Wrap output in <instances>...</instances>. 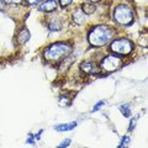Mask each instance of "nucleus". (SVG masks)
I'll return each instance as SVG.
<instances>
[{
  "mask_svg": "<svg viewBox=\"0 0 148 148\" xmlns=\"http://www.w3.org/2000/svg\"><path fill=\"white\" fill-rule=\"evenodd\" d=\"M122 64V61L121 58L117 57V56L115 54H111V56H108V57H105L103 61H101V64H100V69L104 72H115L117 71V69L121 67Z\"/></svg>",
  "mask_w": 148,
  "mask_h": 148,
  "instance_id": "nucleus-5",
  "label": "nucleus"
},
{
  "mask_svg": "<svg viewBox=\"0 0 148 148\" xmlns=\"http://www.w3.org/2000/svg\"><path fill=\"white\" fill-rule=\"evenodd\" d=\"M3 1L4 4H9L10 5V4H21L22 0H3Z\"/></svg>",
  "mask_w": 148,
  "mask_h": 148,
  "instance_id": "nucleus-16",
  "label": "nucleus"
},
{
  "mask_svg": "<svg viewBox=\"0 0 148 148\" xmlns=\"http://www.w3.org/2000/svg\"><path fill=\"white\" fill-rule=\"evenodd\" d=\"M114 37V30L108 25H98L92 29L89 35H88V40L89 43L94 47H101L109 43Z\"/></svg>",
  "mask_w": 148,
  "mask_h": 148,
  "instance_id": "nucleus-1",
  "label": "nucleus"
},
{
  "mask_svg": "<svg viewBox=\"0 0 148 148\" xmlns=\"http://www.w3.org/2000/svg\"><path fill=\"white\" fill-rule=\"evenodd\" d=\"M72 1H73V0H59V3H61V5H62L63 8H66V6H68V5H71Z\"/></svg>",
  "mask_w": 148,
  "mask_h": 148,
  "instance_id": "nucleus-15",
  "label": "nucleus"
},
{
  "mask_svg": "<svg viewBox=\"0 0 148 148\" xmlns=\"http://www.w3.org/2000/svg\"><path fill=\"white\" fill-rule=\"evenodd\" d=\"M111 51L116 54H130L132 52L133 49V45L130 40L127 38H120V40H115L111 42V46H110Z\"/></svg>",
  "mask_w": 148,
  "mask_h": 148,
  "instance_id": "nucleus-4",
  "label": "nucleus"
},
{
  "mask_svg": "<svg viewBox=\"0 0 148 148\" xmlns=\"http://www.w3.org/2000/svg\"><path fill=\"white\" fill-rule=\"evenodd\" d=\"M25 1L29 4V5H36V4H38L41 0H25Z\"/></svg>",
  "mask_w": 148,
  "mask_h": 148,
  "instance_id": "nucleus-21",
  "label": "nucleus"
},
{
  "mask_svg": "<svg viewBox=\"0 0 148 148\" xmlns=\"http://www.w3.org/2000/svg\"><path fill=\"white\" fill-rule=\"evenodd\" d=\"M91 3H96V1H99V0H90Z\"/></svg>",
  "mask_w": 148,
  "mask_h": 148,
  "instance_id": "nucleus-24",
  "label": "nucleus"
},
{
  "mask_svg": "<svg viewBox=\"0 0 148 148\" xmlns=\"http://www.w3.org/2000/svg\"><path fill=\"white\" fill-rule=\"evenodd\" d=\"M48 27H49L51 31H59L62 29V22L59 20H57V18H54V20H52L48 24Z\"/></svg>",
  "mask_w": 148,
  "mask_h": 148,
  "instance_id": "nucleus-11",
  "label": "nucleus"
},
{
  "mask_svg": "<svg viewBox=\"0 0 148 148\" xmlns=\"http://www.w3.org/2000/svg\"><path fill=\"white\" fill-rule=\"evenodd\" d=\"M69 143H71V138H67V140H66V141H63L58 147H61V148H62V147H68V146H69Z\"/></svg>",
  "mask_w": 148,
  "mask_h": 148,
  "instance_id": "nucleus-19",
  "label": "nucleus"
},
{
  "mask_svg": "<svg viewBox=\"0 0 148 148\" xmlns=\"http://www.w3.org/2000/svg\"><path fill=\"white\" fill-rule=\"evenodd\" d=\"M29 38H30V34H29V31H27L26 29L22 30L20 34H18V36H17V41H18V43H20V45L26 43L27 41H29Z\"/></svg>",
  "mask_w": 148,
  "mask_h": 148,
  "instance_id": "nucleus-10",
  "label": "nucleus"
},
{
  "mask_svg": "<svg viewBox=\"0 0 148 148\" xmlns=\"http://www.w3.org/2000/svg\"><path fill=\"white\" fill-rule=\"evenodd\" d=\"M72 52V47L67 43H53L45 51V58L48 61H57V59L66 57Z\"/></svg>",
  "mask_w": 148,
  "mask_h": 148,
  "instance_id": "nucleus-2",
  "label": "nucleus"
},
{
  "mask_svg": "<svg viewBox=\"0 0 148 148\" xmlns=\"http://www.w3.org/2000/svg\"><path fill=\"white\" fill-rule=\"evenodd\" d=\"M105 104H106V101H99V103L96 104V105L94 106V108H92V111H98V110L101 108V106H104Z\"/></svg>",
  "mask_w": 148,
  "mask_h": 148,
  "instance_id": "nucleus-14",
  "label": "nucleus"
},
{
  "mask_svg": "<svg viewBox=\"0 0 148 148\" xmlns=\"http://www.w3.org/2000/svg\"><path fill=\"white\" fill-rule=\"evenodd\" d=\"M73 20L77 25H83L85 22V14L82 9H77L75 11L73 12Z\"/></svg>",
  "mask_w": 148,
  "mask_h": 148,
  "instance_id": "nucleus-8",
  "label": "nucleus"
},
{
  "mask_svg": "<svg viewBox=\"0 0 148 148\" xmlns=\"http://www.w3.org/2000/svg\"><path fill=\"white\" fill-rule=\"evenodd\" d=\"M77 122H71V123H64V125H58V126H54V130L56 131H72V130H74L77 127Z\"/></svg>",
  "mask_w": 148,
  "mask_h": 148,
  "instance_id": "nucleus-9",
  "label": "nucleus"
},
{
  "mask_svg": "<svg viewBox=\"0 0 148 148\" xmlns=\"http://www.w3.org/2000/svg\"><path fill=\"white\" fill-rule=\"evenodd\" d=\"M136 121H137V117H136V119H133L132 121H131V125H130V128H128V131H132V130L135 128V126H136Z\"/></svg>",
  "mask_w": 148,
  "mask_h": 148,
  "instance_id": "nucleus-20",
  "label": "nucleus"
},
{
  "mask_svg": "<svg viewBox=\"0 0 148 148\" xmlns=\"http://www.w3.org/2000/svg\"><path fill=\"white\" fill-rule=\"evenodd\" d=\"M80 69L86 74H96L99 72V69L96 68L95 64L91 63V62H83L80 64Z\"/></svg>",
  "mask_w": 148,
  "mask_h": 148,
  "instance_id": "nucleus-7",
  "label": "nucleus"
},
{
  "mask_svg": "<svg viewBox=\"0 0 148 148\" xmlns=\"http://www.w3.org/2000/svg\"><path fill=\"white\" fill-rule=\"evenodd\" d=\"M3 8H4V1H3V0H0V10H1Z\"/></svg>",
  "mask_w": 148,
  "mask_h": 148,
  "instance_id": "nucleus-23",
  "label": "nucleus"
},
{
  "mask_svg": "<svg viewBox=\"0 0 148 148\" xmlns=\"http://www.w3.org/2000/svg\"><path fill=\"white\" fill-rule=\"evenodd\" d=\"M57 9V3L56 0H45L41 3L40 5V10L43 12H52Z\"/></svg>",
  "mask_w": 148,
  "mask_h": 148,
  "instance_id": "nucleus-6",
  "label": "nucleus"
},
{
  "mask_svg": "<svg viewBox=\"0 0 148 148\" xmlns=\"http://www.w3.org/2000/svg\"><path fill=\"white\" fill-rule=\"evenodd\" d=\"M114 18L117 24L122 26H128L135 20V15H133L132 9L127 5H119L114 10Z\"/></svg>",
  "mask_w": 148,
  "mask_h": 148,
  "instance_id": "nucleus-3",
  "label": "nucleus"
},
{
  "mask_svg": "<svg viewBox=\"0 0 148 148\" xmlns=\"http://www.w3.org/2000/svg\"><path fill=\"white\" fill-rule=\"evenodd\" d=\"M119 109L121 110V112H122L123 116L128 117L130 115H131V108H130V105H128V104H121V105L119 106Z\"/></svg>",
  "mask_w": 148,
  "mask_h": 148,
  "instance_id": "nucleus-13",
  "label": "nucleus"
},
{
  "mask_svg": "<svg viewBox=\"0 0 148 148\" xmlns=\"http://www.w3.org/2000/svg\"><path fill=\"white\" fill-rule=\"evenodd\" d=\"M130 142V137L128 136H125L122 138V141H121V145H120V147H123V146H127V143Z\"/></svg>",
  "mask_w": 148,
  "mask_h": 148,
  "instance_id": "nucleus-17",
  "label": "nucleus"
},
{
  "mask_svg": "<svg viewBox=\"0 0 148 148\" xmlns=\"http://www.w3.org/2000/svg\"><path fill=\"white\" fill-rule=\"evenodd\" d=\"M27 143H30V145H35V138H32V137L27 138Z\"/></svg>",
  "mask_w": 148,
  "mask_h": 148,
  "instance_id": "nucleus-22",
  "label": "nucleus"
},
{
  "mask_svg": "<svg viewBox=\"0 0 148 148\" xmlns=\"http://www.w3.org/2000/svg\"><path fill=\"white\" fill-rule=\"evenodd\" d=\"M82 10L84 11L85 15H90V14H92L95 11V5L94 4H84L82 8Z\"/></svg>",
  "mask_w": 148,
  "mask_h": 148,
  "instance_id": "nucleus-12",
  "label": "nucleus"
},
{
  "mask_svg": "<svg viewBox=\"0 0 148 148\" xmlns=\"http://www.w3.org/2000/svg\"><path fill=\"white\" fill-rule=\"evenodd\" d=\"M59 104H61L62 106H63V105H69V104H71V101H69L67 98L62 96V99H61V101H59Z\"/></svg>",
  "mask_w": 148,
  "mask_h": 148,
  "instance_id": "nucleus-18",
  "label": "nucleus"
}]
</instances>
